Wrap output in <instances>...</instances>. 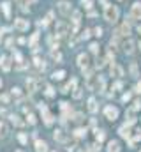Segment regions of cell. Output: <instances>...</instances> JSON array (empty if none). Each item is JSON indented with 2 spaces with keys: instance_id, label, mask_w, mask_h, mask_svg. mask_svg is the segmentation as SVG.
<instances>
[{
  "instance_id": "19",
  "label": "cell",
  "mask_w": 141,
  "mask_h": 152,
  "mask_svg": "<svg viewBox=\"0 0 141 152\" xmlns=\"http://www.w3.org/2000/svg\"><path fill=\"white\" fill-rule=\"evenodd\" d=\"M41 113L44 115V124H46V126H51V124H53V115L49 113L48 110H46V111H41Z\"/></svg>"
},
{
  "instance_id": "39",
  "label": "cell",
  "mask_w": 141,
  "mask_h": 152,
  "mask_svg": "<svg viewBox=\"0 0 141 152\" xmlns=\"http://www.w3.org/2000/svg\"><path fill=\"white\" fill-rule=\"evenodd\" d=\"M18 140L21 141V143H27V136H25L23 133H21V135H18Z\"/></svg>"
},
{
  "instance_id": "24",
  "label": "cell",
  "mask_w": 141,
  "mask_h": 152,
  "mask_svg": "<svg viewBox=\"0 0 141 152\" xmlns=\"http://www.w3.org/2000/svg\"><path fill=\"white\" fill-rule=\"evenodd\" d=\"M51 58L57 60V62H60V60H62V53H60L58 50H51Z\"/></svg>"
},
{
  "instance_id": "9",
  "label": "cell",
  "mask_w": 141,
  "mask_h": 152,
  "mask_svg": "<svg viewBox=\"0 0 141 152\" xmlns=\"http://www.w3.org/2000/svg\"><path fill=\"white\" fill-rule=\"evenodd\" d=\"M88 64H90V58H88V55H85V53H81L78 57V66L81 67V69H85V67H88Z\"/></svg>"
},
{
  "instance_id": "16",
  "label": "cell",
  "mask_w": 141,
  "mask_h": 152,
  "mask_svg": "<svg viewBox=\"0 0 141 152\" xmlns=\"http://www.w3.org/2000/svg\"><path fill=\"white\" fill-rule=\"evenodd\" d=\"M97 110H99V106H97V101H95L94 97H90V99H88V111H90V113H95Z\"/></svg>"
},
{
  "instance_id": "8",
  "label": "cell",
  "mask_w": 141,
  "mask_h": 152,
  "mask_svg": "<svg viewBox=\"0 0 141 152\" xmlns=\"http://www.w3.org/2000/svg\"><path fill=\"white\" fill-rule=\"evenodd\" d=\"M79 21H81V13H79V11H74V13H72V32H76V30H78Z\"/></svg>"
},
{
  "instance_id": "42",
  "label": "cell",
  "mask_w": 141,
  "mask_h": 152,
  "mask_svg": "<svg viewBox=\"0 0 141 152\" xmlns=\"http://www.w3.org/2000/svg\"><path fill=\"white\" fill-rule=\"evenodd\" d=\"M129 99H130V94H129V92L122 96V101H124V103H127V101H129Z\"/></svg>"
},
{
  "instance_id": "38",
  "label": "cell",
  "mask_w": 141,
  "mask_h": 152,
  "mask_svg": "<svg viewBox=\"0 0 141 152\" xmlns=\"http://www.w3.org/2000/svg\"><path fill=\"white\" fill-rule=\"evenodd\" d=\"M113 60H115V53L109 50V52H108V62H113Z\"/></svg>"
},
{
  "instance_id": "36",
  "label": "cell",
  "mask_w": 141,
  "mask_h": 152,
  "mask_svg": "<svg viewBox=\"0 0 141 152\" xmlns=\"http://www.w3.org/2000/svg\"><path fill=\"white\" fill-rule=\"evenodd\" d=\"M139 108H141V101H139V99H136L134 103H132V110H139Z\"/></svg>"
},
{
  "instance_id": "31",
  "label": "cell",
  "mask_w": 141,
  "mask_h": 152,
  "mask_svg": "<svg viewBox=\"0 0 141 152\" xmlns=\"http://www.w3.org/2000/svg\"><path fill=\"white\" fill-rule=\"evenodd\" d=\"M90 52H92V53H99V44L92 43V44H90Z\"/></svg>"
},
{
  "instance_id": "35",
  "label": "cell",
  "mask_w": 141,
  "mask_h": 152,
  "mask_svg": "<svg viewBox=\"0 0 141 152\" xmlns=\"http://www.w3.org/2000/svg\"><path fill=\"white\" fill-rule=\"evenodd\" d=\"M94 35L100 37V35H102V28H100V27H95V28H94Z\"/></svg>"
},
{
  "instance_id": "41",
  "label": "cell",
  "mask_w": 141,
  "mask_h": 152,
  "mask_svg": "<svg viewBox=\"0 0 141 152\" xmlns=\"http://www.w3.org/2000/svg\"><path fill=\"white\" fill-rule=\"evenodd\" d=\"M0 99H2V103H9V96L7 94H2V96H0Z\"/></svg>"
},
{
  "instance_id": "28",
  "label": "cell",
  "mask_w": 141,
  "mask_h": 152,
  "mask_svg": "<svg viewBox=\"0 0 141 152\" xmlns=\"http://www.w3.org/2000/svg\"><path fill=\"white\" fill-rule=\"evenodd\" d=\"M95 138H97V141H104L106 133H104V131H97V133H95Z\"/></svg>"
},
{
  "instance_id": "18",
  "label": "cell",
  "mask_w": 141,
  "mask_h": 152,
  "mask_svg": "<svg viewBox=\"0 0 141 152\" xmlns=\"http://www.w3.org/2000/svg\"><path fill=\"white\" fill-rule=\"evenodd\" d=\"M35 150H37V152H48V145L44 143V141L37 140V141H35Z\"/></svg>"
},
{
  "instance_id": "7",
  "label": "cell",
  "mask_w": 141,
  "mask_h": 152,
  "mask_svg": "<svg viewBox=\"0 0 141 152\" xmlns=\"http://www.w3.org/2000/svg\"><path fill=\"white\" fill-rule=\"evenodd\" d=\"M109 73H111V76H115V78H120V76H124V69L120 67L118 64H111V67H109Z\"/></svg>"
},
{
  "instance_id": "1",
  "label": "cell",
  "mask_w": 141,
  "mask_h": 152,
  "mask_svg": "<svg viewBox=\"0 0 141 152\" xmlns=\"http://www.w3.org/2000/svg\"><path fill=\"white\" fill-rule=\"evenodd\" d=\"M104 18H106V21L115 23L116 19H118V7L111 5V4H106V7H104Z\"/></svg>"
},
{
  "instance_id": "12",
  "label": "cell",
  "mask_w": 141,
  "mask_h": 152,
  "mask_svg": "<svg viewBox=\"0 0 141 152\" xmlns=\"http://www.w3.org/2000/svg\"><path fill=\"white\" fill-rule=\"evenodd\" d=\"M0 67H2V71H7L11 69V60H9V57H2L0 58Z\"/></svg>"
},
{
  "instance_id": "4",
  "label": "cell",
  "mask_w": 141,
  "mask_h": 152,
  "mask_svg": "<svg viewBox=\"0 0 141 152\" xmlns=\"http://www.w3.org/2000/svg\"><path fill=\"white\" fill-rule=\"evenodd\" d=\"M130 18L132 19H141V2H136L130 7Z\"/></svg>"
},
{
  "instance_id": "13",
  "label": "cell",
  "mask_w": 141,
  "mask_h": 152,
  "mask_svg": "<svg viewBox=\"0 0 141 152\" xmlns=\"http://www.w3.org/2000/svg\"><path fill=\"white\" fill-rule=\"evenodd\" d=\"M76 83H78V80H76V78H70V82L62 88V92H64V94H67L69 90H74V88H76Z\"/></svg>"
},
{
  "instance_id": "44",
  "label": "cell",
  "mask_w": 141,
  "mask_h": 152,
  "mask_svg": "<svg viewBox=\"0 0 141 152\" xmlns=\"http://www.w3.org/2000/svg\"><path fill=\"white\" fill-rule=\"evenodd\" d=\"M81 119H83V115H81V113H76V115H74V120H76V122H79Z\"/></svg>"
},
{
  "instance_id": "21",
  "label": "cell",
  "mask_w": 141,
  "mask_h": 152,
  "mask_svg": "<svg viewBox=\"0 0 141 152\" xmlns=\"http://www.w3.org/2000/svg\"><path fill=\"white\" fill-rule=\"evenodd\" d=\"M11 122H13L14 126H19V127H21V126L25 124V122H23V120H21V119H19L18 115H11Z\"/></svg>"
},
{
  "instance_id": "2",
  "label": "cell",
  "mask_w": 141,
  "mask_h": 152,
  "mask_svg": "<svg viewBox=\"0 0 141 152\" xmlns=\"http://www.w3.org/2000/svg\"><path fill=\"white\" fill-rule=\"evenodd\" d=\"M104 115H106V119H109V120H115V119L118 117V108H115L113 104H108V106L104 108Z\"/></svg>"
},
{
  "instance_id": "37",
  "label": "cell",
  "mask_w": 141,
  "mask_h": 152,
  "mask_svg": "<svg viewBox=\"0 0 141 152\" xmlns=\"http://www.w3.org/2000/svg\"><path fill=\"white\" fill-rule=\"evenodd\" d=\"M130 73H132V76H138V66L136 64L130 66Z\"/></svg>"
},
{
  "instance_id": "23",
  "label": "cell",
  "mask_w": 141,
  "mask_h": 152,
  "mask_svg": "<svg viewBox=\"0 0 141 152\" xmlns=\"http://www.w3.org/2000/svg\"><path fill=\"white\" fill-rule=\"evenodd\" d=\"M2 9H4V14L9 18V16H11V4H9V2H4L2 4Z\"/></svg>"
},
{
  "instance_id": "33",
  "label": "cell",
  "mask_w": 141,
  "mask_h": 152,
  "mask_svg": "<svg viewBox=\"0 0 141 152\" xmlns=\"http://www.w3.org/2000/svg\"><path fill=\"white\" fill-rule=\"evenodd\" d=\"M104 64H106V60H104V58H99V57H97V64H95V66L100 69V67H104Z\"/></svg>"
},
{
  "instance_id": "11",
  "label": "cell",
  "mask_w": 141,
  "mask_h": 152,
  "mask_svg": "<svg viewBox=\"0 0 141 152\" xmlns=\"http://www.w3.org/2000/svg\"><path fill=\"white\" fill-rule=\"evenodd\" d=\"M53 138H55L57 141H62V143H64V141H67V135L64 133L62 129H57V131H55V135H53Z\"/></svg>"
},
{
  "instance_id": "14",
  "label": "cell",
  "mask_w": 141,
  "mask_h": 152,
  "mask_svg": "<svg viewBox=\"0 0 141 152\" xmlns=\"http://www.w3.org/2000/svg\"><path fill=\"white\" fill-rule=\"evenodd\" d=\"M57 34H58V35H65V34H67V23L58 21V23H57Z\"/></svg>"
},
{
  "instance_id": "17",
  "label": "cell",
  "mask_w": 141,
  "mask_h": 152,
  "mask_svg": "<svg viewBox=\"0 0 141 152\" xmlns=\"http://www.w3.org/2000/svg\"><path fill=\"white\" fill-rule=\"evenodd\" d=\"M108 152H120V143L116 140H113V141L108 143Z\"/></svg>"
},
{
  "instance_id": "20",
  "label": "cell",
  "mask_w": 141,
  "mask_h": 152,
  "mask_svg": "<svg viewBox=\"0 0 141 152\" xmlns=\"http://www.w3.org/2000/svg\"><path fill=\"white\" fill-rule=\"evenodd\" d=\"M124 50H125V53L132 55V53H134V43H132V41H127V43L124 44Z\"/></svg>"
},
{
  "instance_id": "30",
  "label": "cell",
  "mask_w": 141,
  "mask_h": 152,
  "mask_svg": "<svg viewBox=\"0 0 141 152\" xmlns=\"http://www.w3.org/2000/svg\"><path fill=\"white\" fill-rule=\"evenodd\" d=\"M81 94H83V90H81V88H74L72 97H74V99H79V97H81Z\"/></svg>"
},
{
  "instance_id": "25",
  "label": "cell",
  "mask_w": 141,
  "mask_h": 152,
  "mask_svg": "<svg viewBox=\"0 0 141 152\" xmlns=\"http://www.w3.org/2000/svg\"><path fill=\"white\" fill-rule=\"evenodd\" d=\"M7 131H9L7 126H5L4 122H0V138H5V136H7Z\"/></svg>"
},
{
  "instance_id": "15",
  "label": "cell",
  "mask_w": 141,
  "mask_h": 152,
  "mask_svg": "<svg viewBox=\"0 0 141 152\" xmlns=\"http://www.w3.org/2000/svg\"><path fill=\"white\" fill-rule=\"evenodd\" d=\"M129 32H130V25L125 21V23H122V27H120V30L116 32V35H129Z\"/></svg>"
},
{
  "instance_id": "22",
  "label": "cell",
  "mask_w": 141,
  "mask_h": 152,
  "mask_svg": "<svg viewBox=\"0 0 141 152\" xmlns=\"http://www.w3.org/2000/svg\"><path fill=\"white\" fill-rule=\"evenodd\" d=\"M74 136H76V138H83V136H86V129L78 127V129L74 131Z\"/></svg>"
},
{
  "instance_id": "32",
  "label": "cell",
  "mask_w": 141,
  "mask_h": 152,
  "mask_svg": "<svg viewBox=\"0 0 141 152\" xmlns=\"http://www.w3.org/2000/svg\"><path fill=\"white\" fill-rule=\"evenodd\" d=\"M37 39H39V34H34V35H32V39H30V46H34V48H35Z\"/></svg>"
},
{
  "instance_id": "40",
  "label": "cell",
  "mask_w": 141,
  "mask_h": 152,
  "mask_svg": "<svg viewBox=\"0 0 141 152\" xmlns=\"http://www.w3.org/2000/svg\"><path fill=\"white\" fill-rule=\"evenodd\" d=\"M90 37V30H85V32H81V39H88Z\"/></svg>"
},
{
  "instance_id": "51",
  "label": "cell",
  "mask_w": 141,
  "mask_h": 152,
  "mask_svg": "<svg viewBox=\"0 0 141 152\" xmlns=\"http://www.w3.org/2000/svg\"><path fill=\"white\" fill-rule=\"evenodd\" d=\"M139 50H141V43H139Z\"/></svg>"
},
{
  "instance_id": "48",
  "label": "cell",
  "mask_w": 141,
  "mask_h": 152,
  "mask_svg": "<svg viewBox=\"0 0 141 152\" xmlns=\"http://www.w3.org/2000/svg\"><path fill=\"white\" fill-rule=\"evenodd\" d=\"M138 34H141V25H139V27H138Z\"/></svg>"
},
{
  "instance_id": "47",
  "label": "cell",
  "mask_w": 141,
  "mask_h": 152,
  "mask_svg": "<svg viewBox=\"0 0 141 152\" xmlns=\"http://www.w3.org/2000/svg\"><path fill=\"white\" fill-rule=\"evenodd\" d=\"M115 88H122V82H116L115 83Z\"/></svg>"
},
{
  "instance_id": "6",
  "label": "cell",
  "mask_w": 141,
  "mask_h": 152,
  "mask_svg": "<svg viewBox=\"0 0 141 152\" xmlns=\"http://www.w3.org/2000/svg\"><path fill=\"white\" fill-rule=\"evenodd\" d=\"M58 11L62 13L64 16H69L70 14V4L67 2V0H62V2L58 4Z\"/></svg>"
},
{
  "instance_id": "26",
  "label": "cell",
  "mask_w": 141,
  "mask_h": 152,
  "mask_svg": "<svg viewBox=\"0 0 141 152\" xmlns=\"http://www.w3.org/2000/svg\"><path fill=\"white\" fill-rule=\"evenodd\" d=\"M34 64H35V67H37V69H43V71H44V67H46V66H44V62H43L41 58H34Z\"/></svg>"
},
{
  "instance_id": "46",
  "label": "cell",
  "mask_w": 141,
  "mask_h": 152,
  "mask_svg": "<svg viewBox=\"0 0 141 152\" xmlns=\"http://www.w3.org/2000/svg\"><path fill=\"white\" fill-rule=\"evenodd\" d=\"M134 138H136V140H141V131H139V129L136 131V135H134Z\"/></svg>"
},
{
  "instance_id": "5",
  "label": "cell",
  "mask_w": 141,
  "mask_h": 152,
  "mask_svg": "<svg viewBox=\"0 0 141 152\" xmlns=\"http://www.w3.org/2000/svg\"><path fill=\"white\" fill-rule=\"evenodd\" d=\"M28 27H30V23H28V19H23V18H18V19H14V28H18V30H28Z\"/></svg>"
},
{
  "instance_id": "3",
  "label": "cell",
  "mask_w": 141,
  "mask_h": 152,
  "mask_svg": "<svg viewBox=\"0 0 141 152\" xmlns=\"http://www.w3.org/2000/svg\"><path fill=\"white\" fill-rule=\"evenodd\" d=\"M39 85H41V80L39 78H28L27 80V88L30 90V92H35V90L39 88Z\"/></svg>"
},
{
  "instance_id": "27",
  "label": "cell",
  "mask_w": 141,
  "mask_h": 152,
  "mask_svg": "<svg viewBox=\"0 0 141 152\" xmlns=\"http://www.w3.org/2000/svg\"><path fill=\"white\" fill-rule=\"evenodd\" d=\"M64 76H65V71H57V73H53L51 78H53V80H62Z\"/></svg>"
},
{
  "instance_id": "34",
  "label": "cell",
  "mask_w": 141,
  "mask_h": 152,
  "mask_svg": "<svg viewBox=\"0 0 141 152\" xmlns=\"http://www.w3.org/2000/svg\"><path fill=\"white\" fill-rule=\"evenodd\" d=\"M27 119H28V124H32V126L35 124V115H34V113H28Z\"/></svg>"
},
{
  "instance_id": "10",
  "label": "cell",
  "mask_w": 141,
  "mask_h": 152,
  "mask_svg": "<svg viewBox=\"0 0 141 152\" xmlns=\"http://www.w3.org/2000/svg\"><path fill=\"white\" fill-rule=\"evenodd\" d=\"M118 133H120V136L125 138V140H130V138H132V135H130V127H129L127 124L120 127V129H118Z\"/></svg>"
},
{
  "instance_id": "43",
  "label": "cell",
  "mask_w": 141,
  "mask_h": 152,
  "mask_svg": "<svg viewBox=\"0 0 141 152\" xmlns=\"http://www.w3.org/2000/svg\"><path fill=\"white\" fill-rule=\"evenodd\" d=\"M13 96H16V97H19V96H21V92H19V88H13Z\"/></svg>"
},
{
  "instance_id": "45",
  "label": "cell",
  "mask_w": 141,
  "mask_h": 152,
  "mask_svg": "<svg viewBox=\"0 0 141 152\" xmlns=\"http://www.w3.org/2000/svg\"><path fill=\"white\" fill-rule=\"evenodd\" d=\"M136 92H138V94H141V82H138V83H136Z\"/></svg>"
},
{
  "instance_id": "50",
  "label": "cell",
  "mask_w": 141,
  "mask_h": 152,
  "mask_svg": "<svg viewBox=\"0 0 141 152\" xmlns=\"http://www.w3.org/2000/svg\"><path fill=\"white\" fill-rule=\"evenodd\" d=\"M0 41H2V34H0Z\"/></svg>"
},
{
  "instance_id": "29",
  "label": "cell",
  "mask_w": 141,
  "mask_h": 152,
  "mask_svg": "<svg viewBox=\"0 0 141 152\" xmlns=\"http://www.w3.org/2000/svg\"><path fill=\"white\" fill-rule=\"evenodd\" d=\"M46 96H48V97H53V96H55V88H53L51 85L46 87Z\"/></svg>"
},
{
  "instance_id": "49",
  "label": "cell",
  "mask_w": 141,
  "mask_h": 152,
  "mask_svg": "<svg viewBox=\"0 0 141 152\" xmlns=\"http://www.w3.org/2000/svg\"><path fill=\"white\" fill-rule=\"evenodd\" d=\"M0 87H2V80H0Z\"/></svg>"
}]
</instances>
